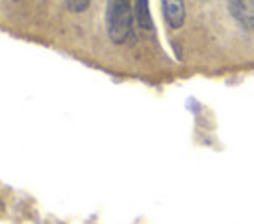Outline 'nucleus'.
<instances>
[{
  "mask_svg": "<svg viewBox=\"0 0 254 224\" xmlns=\"http://www.w3.org/2000/svg\"><path fill=\"white\" fill-rule=\"evenodd\" d=\"M133 0H107L105 30L113 44H125L133 36Z\"/></svg>",
  "mask_w": 254,
  "mask_h": 224,
  "instance_id": "obj_1",
  "label": "nucleus"
},
{
  "mask_svg": "<svg viewBox=\"0 0 254 224\" xmlns=\"http://www.w3.org/2000/svg\"><path fill=\"white\" fill-rule=\"evenodd\" d=\"M230 16L244 30H254V0H226Z\"/></svg>",
  "mask_w": 254,
  "mask_h": 224,
  "instance_id": "obj_2",
  "label": "nucleus"
},
{
  "mask_svg": "<svg viewBox=\"0 0 254 224\" xmlns=\"http://www.w3.org/2000/svg\"><path fill=\"white\" fill-rule=\"evenodd\" d=\"M159 2H161V12H163V18H165V24L171 30L183 28V24L187 20L185 0H159Z\"/></svg>",
  "mask_w": 254,
  "mask_h": 224,
  "instance_id": "obj_3",
  "label": "nucleus"
},
{
  "mask_svg": "<svg viewBox=\"0 0 254 224\" xmlns=\"http://www.w3.org/2000/svg\"><path fill=\"white\" fill-rule=\"evenodd\" d=\"M133 16H135V22L141 30L153 28V16H151L149 0H133Z\"/></svg>",
  "mask_w": 254,
  "mask_h": 224,
  "instance_id": "obj_4",
  "label": "nucleus"
},
{
  "mask_svg": "<svg viewBox=\"0 0 254 224\" xmlns=\"http://www.w3.org/2000/svg\"><path fill=\"white\" fill-rule=\"evenodd\" d=\"M65 8L73 14H81L89 8V0H65Z\"/></svg>",
  "mask_w": 254,
  "mask_h": 224,
  "instance_id": "obj_5",
  "label": "nucleus"
},
{
  "mask_svg": "<svg viewBox=\"0 0 254 224\" xmlns=\"http://www.w3.org/2000/svg\"><path fill=\"white\" fill-rule=\"evenodd\" d=\"M10 2H22V0H10Z\"/></svg>",
  "mask_w": 254,
  "mask_h": 224,
  "instance_id": "obj_6",
  "label": "nucleus"
}]
</instances>
